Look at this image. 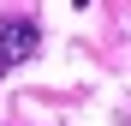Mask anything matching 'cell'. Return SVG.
<instances>
[{
	"label": "cell",
	"instance_id": "1",
	"mask_svg": "<svg viewBox=\"0 0 131 126\" xmlns=\"http://www.w3.org/2000/svg\"><path fill=\"white\" fill-rule=\"evenodd\" d=\"M42 48V24L24 12H12V18H0V72H12V66H24V60Z\"/></svg>",
	"mask_w": 131,
	"mask_h": 126
}]
</instances>
